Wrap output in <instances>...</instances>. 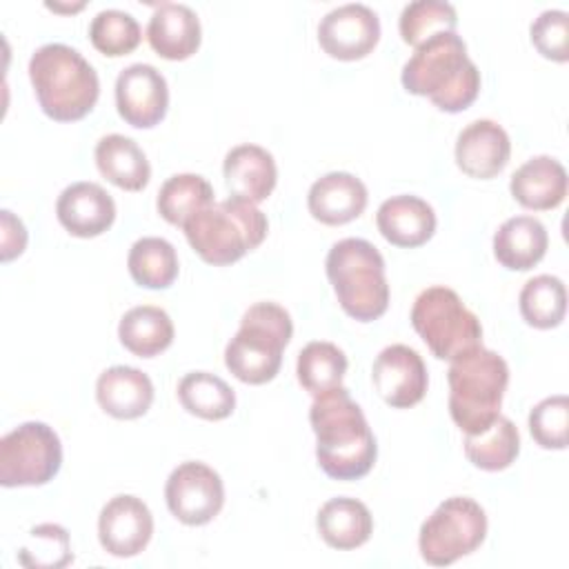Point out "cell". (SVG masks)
Wrapping results in <instances>:
<instances>
[{
	"mask_svg": "<svg viewBox=\"0 0 569 569\" xmlns=\"http://www.w3.org/2000/svg\"><path fill=\"white\" fill-rule=\"evenodd\" d=\"M487 538V513L467 496L442 500L422 522L418 549L425 562L447 567L473 553Z\"/></svg>",
	"mask_w": 569,
	"mask_h": 569,
	"instance_id": "9",
	"label": "cell"
},
{
	"mask_svg": "<svg viewBox=\"0 0 569 569\" xmlns=\"http://www.w3.org/2000/svg\"><path fill=\"white\" fill-rule=\"evenodd\" d=\"M456 164L462 173L478 180L498 176L511 156V142L507 131L493 120L469 122L456 140Z\"/></svg>",
	"mask_w": 569,
	"mask_h": 569,
	"instance_id": "16",
	"label": "cell"
},
{
	"mask_svg": "<svg viewBox=\"0 0 569 569\" xmlns=\"http://www.w3.org/2000/svg\"><path fill=\"white\" fill-rule=\"evenodd\" d=\"M151 49L167 60H187L200 47V20L180 2H160L147 24Z\"/></svg>",
	"mask_w": 569,
	"mask_h": 569,
	"instance_id": "21",
	"label": "cell"
},
{
	"mask_svg": "<svg viewBox=\"0 0 569 569\" xmlns=\"http://www.w3.org/2000/svg\"><path fill=\"white\" fill-rule=\"evenodd\" d=\"M18 562L27 569H62L73 562L67 529L53 522L33 527L27 545L18 551Z\"/></svg>",
	"mask_w": 569,
	"mask_h": 569,
	"instance_id": "35",
	"label": "cell"
},
{
	"mask_svg": "<svg viewBox=\"0 0 569 569\" xmlns=\"http://www.w3.org/2000/svg\"><path fill=\"white\" fill-rule=\"evenodd\" d=\"M309 422L316 433L318 465L329 478L358 480L371 471L378 445L349 389L340 385L313 396Z\"/></svg>",
	"mask_w": 569,
	"mask_h": 569,
	"instance_id": "1",
	"label": "cell"
},
{
	"mask_svg": "<svg viewBox=\"0 0 569 569\" xmlns=\"http://www.w3.org/2000/svg\"><path fill=\"white\" fill-rule=\"evenodd\" d=\"M96 400L104 413L118 420H133L149 411L153 402V382L136 367L116 365L98 376Z\"/></svg>",
	"mask_w": 569,
	"mask_h": 569,
	"instance_id": "19",
	"label": "cell"
},
{
	"mask_svg": "<svg viewBox=\"0 0 569 569\" xmlns=\"http://www.w3.org/2000/svg\"><path fill=\"white\" fill-rule=\"evenodd\" d=\"M62 465V445L53 427L29 420L0 440V485L38 487L56 478Z\"/></svg>",
	"mask_w": 569,
	"mask_h": 569,
	"instance_id": "10",
	"label": "cell"
},
{
	"mask_svg": "<svg viewBox=\"0 0 569 569\" xmlns=\"http://www.w3.org/2000/svg\"><path fill=\"white\" fill-rule=\"evenodd\" d=\"M29 80L40 109L58 122L84 118L98 102L100 80L84 56L60 42L42 44L29 58Z\"/></svg>",
	"mask_w": 569,
	"mask_h": 569,
	"instance_id": "3",
	"label": "cell"
},
{
	"mask_svg": "<svg viewBox=\"0 0 569 569\" xmlns=\"http://www.w3.org/2000/svg\"><path fill=\"white\" fill-rule=\"evenodd\" d=\"M0 258L9 262L18 258L27 247V229L20 218H16L9 209L0 211Z\"/></svg>",
	"mask_w": 569,
	"mask_h": 569,
	"instance_id": "39",
	"label": "cell"
},
{
	"mask_svg": "<svg viewBox=\"0 0 569 569\" xmlns=\"http://www.w3.org/2000/svg\"><path fill=\"white\" fill-rule=\"evenodd\" d=\"M458 24L456 9L442 0H416L409 2L398 20L400 36L407 44L418 47L427 38L440 31H453Z\"/></svg>",
	"mask_w": 569,
	"mask_h": 569,
	"instance_id": "36",
	"label": "cell"
},
{
	"mask_svg": "<svg viewBox=\"0 0 569 569\" xmlns=\"http://www.w3.org/2000/svg\"><path fill=\"white\" fill-rule=\"evenodd\" d=\"M116 107L127 124L136 129L156 127L169 107L164 76L153 64H129L116 80Z\"/></svg>",
	"mask_w": 569,
	"mask_h": 569,
	"instance_id": "14",
	"label": "cell"
},
{
	"mask_svg": "<svg viewBox=\"0 0 569 569\" xmlns=\"http://www.w3.org/2000/svg\"><path fill=\"white\" fill-rule=\"evenodd\" d=\"M153 536L149 507L129 493L113 496L98 516V540L116 558L138 556Z\"/></svg>",
	"mask_w": 569,
	"mask_h": 569,
	"instance_id": "15",
	"label": "cell"
},
{
	"mask_svg": "<svg viewBox=\"0 0 569 569\" xmlns=\"http://www.w3.org/2000/svg\"><path fill=\"white\" fill-rule=\"evenodd\" d=\"M98 171L124 191H140L151 178V164L136 140L122 133H109L96 144Z\"/></svg>",
	"mask_w": 569,
	"mask_h": 569,
	"instance_id": "26",
	"label": "cell"
},
{
	"mask_svg": "<svg viewBox=\"0 0 569 569\" xmlns=\"http://www.w3.org/2000/svg\"><path fill=\"white\" fill-rule=\"evenodd\" d=\"M316 527L329 547L349 551L362 547L371 538L373 518L367 505L356 498H331L320 507Z\"/></svg>",
	"mask_w": 569,
	"mask_h": 569,
	"instance_id": "25",
	"label": "cell"
},
{
	"mask_svg": "<svg viewBox=\"0 0 569 569\" xmlns=\"http://www.w3.org/2000/svg\"><path fill=\"white\" fill-rule=\"evenodd\" d=\"M531 42L540 56L567 62L569 58V13L562 9H547L531 22Z\"/></svg>",
	"mask_w": 569,
	"mask_h": 569,
	"instance_id": "38",
	"label": "cell"
},
{
	"mask_svg": "<svg viewBox=\"0 0 569 569\" xmlns=\"http://www.w3.org/2000/svg\"><path fill=\"white\" fill-rule=\"evenodd\" d=\"M169 511L189 527L211 522L224 505V485L218 471L198 460L178 465L164 485Z\"/></svg>",
	"mask_w": 569,
	"mask_h": 569,
	"instance_id": "11",
	"label": "cell"
},
{
	"mask_svg": "<svg viewBox=\"0 0 569 569\" xmlns=\"http://www.w3.org/2000/svg\"><path fill=\"white\" fill-rule=\"evenodd\" d=\"M378 40V13L360 2L331 9L318 24V42L336 60H360L373 51Z\"/></svg>",
	"mask_w": 569,
	"mask_h": 569,
	"instance_id": "12",
	"label": "cell"
},
{
	"mask_svg": "<svg viewBox=\"0 0 569 569\" xmlns=\"http://www.w3.org/2000/svg\"><path fill=\"white\" fill-rule=\"evenodd\" d=\"M127 267L136 284L147 289H167L178 278V253L169 240L147 236L131 244Z\"/></svg>",
	"mask_w": 569,
	"mask_h": 569,
	"instance_id": "30",
	"label": "cell"
},
{
	"mask_svg": "<svg viewBox=\"0 0 569 569\" xmlns=\"http://www.w3.org/2000/svg\"><path fill=\"white\" fill-rule=\"evenodd\" d=\"M222 173L231 196L253 204L267 200L278 182L273 156L258 144H238L229 149L222 162Z\"/></svg>",
	"mask_w": 569,
	"mask_h": 569,
	"instance_id": "22",
	"label": "cell"
},
{
	"mask_svg": "<svg viewBox=\"0 0 569 569\" xmlns=\"http://www.w3.org/2000/svg\"><path fill=\"white\" fill-rule=\"evenodd\" d=\"M118 338L133 356L153 358L173 342V322L164 309L140 305L120 318Z\"/></svg>",
	"mask_w": 569,
	"mask_h": 569,
	"instance_id": "27",
	"label": "cell"
},
{
	"mask_svg": "<svg viewBox=\"0 0 569 569\" xmlns=\"http://www.w3.org/2000/svg\"><path fill=\"white\" fill-rule=\"evenodd\" d=\"M520 313L527 325L536 329H553L565 320L567 291L560 278L540 273L520 289Z\"/></svg>",
	"mask_w": 569,
	"mask_h": 569,
	"instance_id": "33",
	"label": "cell"
},
{
	"mask_svg": "<svg viewBox=\"0 0 569 569\" xmlns=\"http://www.w3.org/2000/svg\"><path fill=\"white\" fill-rule=\"evenodd\" d=\"M58 222L76 238H96L116 220L113 198L96 182H73L62 189L56 202Z\"/></svg>",
	"mask_w": 569,
	"mask_h": 569,
	"instance_id": "17",
	"label": "cell"
},
{
	"mask_svg": "<svg viewBox=\"0 0 569 569\" xmlns=\"http://www.w3.org/2000/svg\"><path fill=\"white\" fill-rule=\"evenodd\" d=\"M400 80L409 93L427 96L447 113L465 111L480 91V71L456 31H440L420 42Z\"/></svg>",
	"mask_w": 569,
	"mask_h": 569,
	"instance_id": "2",
	"label": "cell"
},
{
	"mask_svg": "<svg viewBox=\"0 0 569 569\" xmlns=\"http://www.w3.org/2000/svg\"><path fill=\"white\" fill-rule=\"evenodd\" d=\"M347 367H349L347 356L338 345L313 340L300 349L296 373L305 391H309L311 396H318L333 387H340L347 373Z\"/></svg>",
	"mask_w": 569,
	"mask_h": 569,
	"instance_id": "32",
	"label": "cell"
},
{
	"mask_svg": "<svg viewBox=\"0 0 569 569\" xmlns=\"http://www.w3.org/2000/svg\"><path fill=\"white\" fill-rule=\"evenodd\" d=\"M449 413L465 433H480L498 416L509 385L502 356L482 345L449 360Z\"/></svg>",
	"mask_w": 569,
	"mask_h": 569,
	"instance_id": "4",
	"label": "cell"
},
{
	"mask_svg": "<svg viewBox=\"0 0 569 569\" xmlns=\"http://www.w3.org/2000/svg\"><path fill=\"white\" fill-rule=\"evenodd\" d=\"M369 193L360 178L347 171H331L318 178L309 193H307V207L309 213L329 227L347 224L356 220L365 207H367Z\"/></svg>",
	"mask_w": 569,
	"mask_h": 569,
	"instance_id": "18",
	"label": "cell"
},
{
	"mask_svg": "<svg viewBox=\"0 0 569 569\" xmlns=\"http://www.w3.org/2000/svg\"><path fill=\"white\" fill-rule=\"evenodd\" d=\"M520 453L518 427L507 418L498 416L480 433H467L465 456L469 462L482 471H502Z\"/></svg>",
	"mask_w": 569,
	"mask_h": 569,
	"instance_id": "28",
	"label": "cell"
},
{
	"mask_svg": "<svg viewBox=\"0 0 569 569\" xmlns=\"http://www.w3.org/2000/svg\"><path fill=\"white\" fill-rule=\"evenodd\" d=\"M549 236L533 216H513L493 233V256L511 271H529L547 253Z\"/></svg>",
	"mask_w": 569,
	"mask_h": 569,
	"instance_id": "24",
	"label": "cell"
},
{
	"mask_svg": "<svg viewBox=\"0 0 569 569\" xmlns=\"http://www.w3.org/2000/svg\"><path fill=\"white\" fill-rule=\"evenodd\" d=\"M213 204V189L198 173H176L158 191V213L176 227H182L193 213Z\"/></svg>",
	"mask_w": 569,
	"mask_h": 569,
	"instance_id": "31",
	"label": "cell"
},
{
	"mask_svg": "<svg viewBox=\"0 0 569 569\" xmlns=\"http://www.w3.org/2000/svg\"><path fill=\"white\" fill-rule=\"evenodd\" d=\"M267 227V216L258 204L236 196L200 209L182 224L191 249L216 267L231 264L260 247Z\"/></svg>",
	"mask_w": 569,
	"mask_h": 569,
	"instance_id": "5",
	"label": "cell"
},
{
	"mask_svg": "<svg viewBox=\"0 0 569 569\" xmlns=\"http://www.w3.org/2000/svg\"><path fill=\"white\" fill-rule=\"evenodd\" d=\"M376 224L382 238L396 247L413 249L425 244L436 231L433 207L418 196L387 198L376 213Z\"/></svg>",
	"mask_w": 569,
	"mask_h": 569,
	"instance_id": "20",
	"label": "cell"
},
{
	"mask_svg": "<svg viewBox=\"0 0 569 569\" xmlns=\"http://www.w3.org/2000/svg\"><path fill=\"white\" fill-rule=\"evenodd\" d=\"M371 382L389 407L409 409L425 398L429 376L416 349L407 345H389L373 360Z\"/></svg>",
	"mask_w": 569,
	"mask_h": 569,
	"instance_id": "13",
	"label": "cell"
},
{
	"mask_svg": "<svg viewBox=\"0 0 569 569\" xmlns=\"http://www.w3.org/2000/svg\"><path fill=\"white\" fill-rule=\"evenodd\" d=\"M529 431L542 449H565L569 431V400L567 396H549L529 411Z\"/></svg>",
	"mask_w": 569,
	"mask_h": 569,
	"instance_id": "37",
	"label": "cell"
},
{
	"mask_svg": "<svg viewBox=\"0 0 569 569\" xmlns=\"http://www.w3.org/2000/svg\"><path fill=\"white\" fill-rule=\"evenodd\" d=\"M180 405L202 420H224L236 409L233 389L216 373L191 371L178 382Z\"/></svg>",
	"mask_w": 569,
	"mask_h": 569,
	"instance_id": "29",
	"label": "cell"
},
{
	"mask_svg": "<svg viewBox=\"0 0 569 569\" xmlns=\"http://www.w3.org/2000/svg\"><path fill=\"white\" fill-rule=\"evenodd\" d=\"M89 38L100 53L118 58L131 53L140 44L142 31L131 13L120 9H102L89 24Z\"/></svg>",
	"mask_w": 569,
	"mask_h": 569,
	"instance_id": "34",
	"label": "cell"
},
{
	"mask_svg": "<svg viewBox=\"0 0 569 569\" xmlns=\"http://www.w3.org/2000/svg\"><path fill=\"white\" fill-rule=\"evenodd\" d=\"M411 325L440 360H453L482 345L478 316L465 307L453 289L442 284L418 293L411 307Z\"/></svg>",
	"mask_w": 569,
	"mask_h": 569,
	"instance_id": "8",
	"label": "cell"
},
{
	"mask_svg": "<svg viewBox=\"0 0 569 569\" xmlns=\"http://www.w3.org/2000/svg\"><path fill=\"white\" fill-rule=\"evenodd\" d=\"M293 333L291 316L276 302L251 305L240 320V329L224 347L227 369L247 385H264L276 378L282 351Z\"/></svg>",
	"mask_w": 569,
	"mask_h": 569,
	"instance_id": "7",
	"label": "cell"
},
{
	"mask_svg": "<svg viewBox=\"0 0 569 569\" xmlns=\"http://www.w3.org/2000/svg\"><path fill=\"white\" fill-rule=\"evenodd\" d=\"M327 278L347 316L358 322L380 318L389 307L382 253L362 238L338 240L327 253Z\"/></svg>",
	"mask_w": 569,
	"mask_h": 569,
	"instance_id": "6",
	"label": "cell"
},
{
	"mask_svg": "<svg viewBox=\"0 0 569 569\" xmlns=\"http://www.w3.org/2000/svg\"><path fill=\"white\" fill-rule=\"evenodd\" d=\"M509 191L525 209H556L567 196V171L551 156L529 158L513 171Z\"/></svg>",
	"mask_w": 569,
	"mask_h": 569,
	"instance_id": "23",
	"label": "cell"
}]
</instances>
